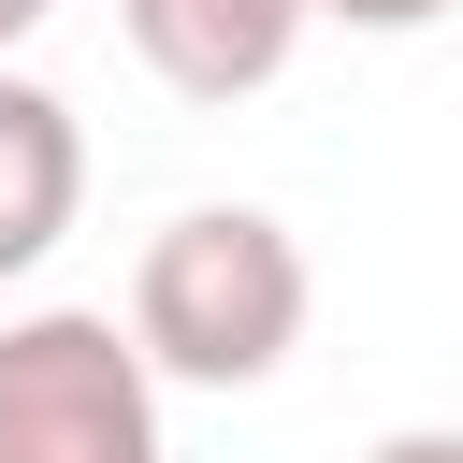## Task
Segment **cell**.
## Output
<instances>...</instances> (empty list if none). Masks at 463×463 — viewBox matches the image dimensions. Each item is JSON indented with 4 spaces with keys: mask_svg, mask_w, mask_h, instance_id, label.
I'll list each match as a JSON object with an SVG mask.
<instances>
[{
    "mask_svg": "<svg viewBox=\"0 0 463 463\" xmlns=\"http://www.w3.org/2000/svg\"><path fill=\"white\" fill-rule=\"evenodd\" d=\"M304 304H318V275H304L289 217H260V203H188L130 260V333L188 391H260L304 347Z\"/></svg>",
    "mask_w": 463,
    "mask_h": 463,
    "instance_id": "6da1fadb",
    "label": "cell"
},
{
    "mask_svg": "<svg viewBox=\"0 0 463 463\" xmlns=\"http://www.w3.org/2000/svg\"><path fill=\"white\" fill-rule=\"evenodd\" d=\"M0 463H159V362L101 304L0 318Z\"/></svg>",
    "mask_w": 463,
    "mask_h": 463,
    "instance_id": "7a4b0ae2",
    "label": "cell"
},
{
    "mask_svg": "<svg viewBox=\"0 0 463 463\" xmlns=\"http://www.w3.org/2000/svg\"><path fill=\"white\" fill-rule=\"evenodd\" d=\"M116 14H130V58L174 101H260L318 29V0H116Z\"/></svg>",
    "mask_w": 463,
    "mask_h": 463,
    "instance_id": "3957f363",
    "label": "cell"
},
{
    "mask_svg": "<svg viewBox=\"0 0 463 463\" xmlns=\"http://www.w3.org/2000/svg\"><path fill=\"white\" fill-rule=\"evenodd\" d=\"M72 217H87V130H72V101H58V87L0 72V289H14V275H43Z\"/></svg>",
    "mask_w": 463,
    "mask_h": 463,
    "instance_id": "277c9868",
    "label": "cell"
},
{
    "mask_svg": "<svg viewBox=\"0 0 463 463\" xmlns=\"http://www.w3.org/2000/svg\"><path fill=\"white\" fill-rule=\"evenodd\" d=\"M362 463H463V420H405V434H376Z\"/></svg>",
    "mask_w": 463,
    "mask_h": 463,
    "instance_id": "5b68a950",
    "label": "cell"
},
{
    "mask_svg": "<svg viewBox=\"0 0 463 463\" xmlns=\"http://www.w3.org/2000/svg\"><path fill=\"white\" fill-rule=\"evenodd\" d=\"M333 29H434V14H463V0H318Z\"/></svg>",
    "mask_w": 463,
    "mask_h": 463,
    "instance_id": "8992f818",
    "label": "cell"
},
{
    "mask_svg": "<svg viewBox=\"0 0 463 463\" xmlns=\"http://www.w3.org/2000/svg\"><path fill=\"white\" fill-rule=\"evenodd\" d=\"M43 14H58V0H0V43H29V29H43Z\"/></svg>",
    "mask_w": 463,
    "mask_h": 463,
    "instance_id": "52a82bcc",
    "label": "cell"
}]
</instances>
